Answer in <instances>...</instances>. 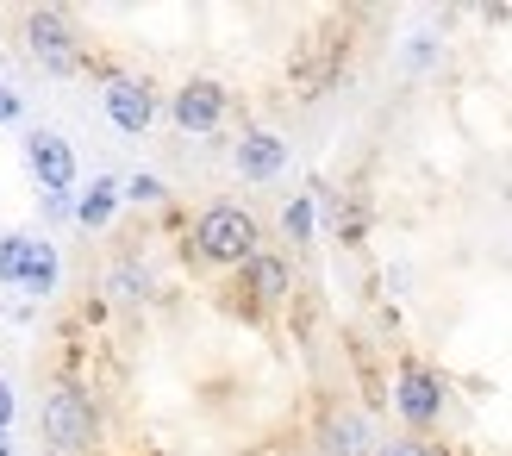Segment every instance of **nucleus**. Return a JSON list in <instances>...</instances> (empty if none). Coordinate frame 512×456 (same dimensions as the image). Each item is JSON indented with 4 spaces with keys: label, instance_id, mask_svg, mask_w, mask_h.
<instances>
[{
    "label": "nucleus",
    "instance_id": "obj_1",
    "mask_svg": "<svg viewBox=\"0 0 512 456\" xmlns=\"http://www.w3.org/2000/svg\"><path fill=\"white\" fill-rule=\"evenodd\" d=\"M194 257L207 263V269H244L256 250H263V225H256L250 207H232V200H219V207H207L194 219Z\"/></svg>",
    "mask_w": 512,
    "mask_h": 456
},
{
    "label": "nucleus",
    "instance_id": "obj_2",
    "mask_svg": "<svg viewBox=\"0 0 512 456\" xmlns=\"http://www.w3.org/2000/svg\"><path fill=\"white\" fill-rule=\"evenodd\" d=\"M38 432L57 456H88L100 438V413H94V394L82 382H50L44 407H38Z\"/></svg>",
    "mask_w": 512,
    "mask_h": 456
},
{
    "label": "nucleus",
    "instance_id": "obj_3",
    "mask_svg": "<svg viewBox=\"0 0 512 456\" xmlns=\"http://www.w3.org/2000/svg\"><path fill=\"white\" fill-rule=\"evenodd\" d=\"M19 44L44 75H82V38L63 7H32L19 19Z\"/></svg>",
    "mask_w": 512,
    "mask_h": 456
},
{
    "label": "nucleus",
    "instance_id": "obj_4",
    "mask_svg": "<svg viewBox=\"0 0 512 456\" xmlns=\"http://www.w3.org/2000/svg\"><path fill=\"white\" fill-rule=\"evenodd\" d=\"M444 407H450L444 375L431 369V363H413V357H406V363H400V375H394V413L413 425V438H419V432H431V425L444 419Z\"/></svg>",
    "mask_w": 512,
    "mask_h": 456
},
{
    "label": "nucleus",
    "instance_id": "obj_5",
    "mask_svg": "<svg viewBox=\"0 0 512 456\" xmlns=\"http://www.w3.org/2000/svg\"><path fill=\"white\" fill-rule=\"evenodd\" d=\"M225 113H232V94H225V82H213V75H188V82L169 94V125L188 132V138L219 132Z\"/></svg>",
    "mask_w": 512,
    "mask_h": 456
},
{
    "label": "nucleus",
    "instance_id": "obj_6",
    "mask_svg": "<svg viewBox=\"0 0 512 456\" xmlns=\"http://www.w3.org/2000/svg\"><path fill=\"white\" fill-rule=\"evenodd\" d=\"M25 169L38 194H75V144L50 125H25Z\"/></svg>",
    "mask_w": 512,
    "mask_h": 456
},
{
    "label": "nucleus",
    "instance_id": "obj_7",
    "mask_svg": "<svg viewBox=\"0 0 512 456\" xmlns=\"http://www.w3.org/2000/svg\"><path fill=\"white\" fill-rule=\"evenodd\" d=\"M100 113H107V125L113 132H150L157 125V113H163V100H157V88L144 82V75H107V88H100Z\"/></svg>",
    "mask_w": 512,
    "mask_h": 456
},
{
    "label": "nucleus",
    "instance_id": "obj_8",
    "mask_svg": "<svg viewBox=\"0 0 512 456\" xmlns=\"http://www.w3.org/2000/svg\"><path fill=\"white\" fill-rule=\"evenodd\" d=\"M288 157H294V150H288V138H281V132H269V125H250V132L232 144V169L244 175V182H256V188H263V182H275V175L288 169Z\"/></svg>",
    "mask_w": 512,
    "mask_h": 456
},
{
    "label": "nucleus",
    "instance_id": "obj_9",
    "mask_svg": "<svg viewBox=\"0 0 512 456\" xmlns=\"http://www.w3.org/2000/svg\"><path fill=\"white\" fill-rule=\"evenodd\" d=\"M63 282V257H57V244H50L44 232H25V257H19V294L25 300H50Z\"/></svg>",
    "mask_w": 512,
    "mask_h": 456
},
{
    "label": "nucleus",
    "instance_id": "obj_10",
    "mask_svg": "<svg viewBox=\"0 0 512 456\" xmlns=\"http://www.w3.org/2000/svg\"><path fill=\"white\" fill-rule=\"evenodd\" d=\"M288 288H294V269L275 257V250H256V257L238 269V294H250L256 307H281L288 300Z\"/></svg>",
    "mask_w": 512,
    "mask_h": 456
},
{
    "label": "nucleus",
    "instance_id": "obj_11",
    "mask_svg": "<svg viewBox=\"0 0 512 456\" xmlns=\"http://www.w3.org/2000/svg\"><path fill=\"white\" fill-rule=\"evenodd\" d=\"M119 207H125V200H119V175H94V182L75 194V225H82V232H107Z\"/></svg>",
    "mask_w": 512,
    "mask_h": 456
},
{
    "label": "nucleus",
    "instance_id": "obj_12",
    "mask_svg": "<svg viewBox=\"0 0 512 456\" xmlns=\"http://www.w3.org/2000/svg\"><path fill=\"white\" fill-rule=\"evenodd\" d=\"M100 294H107L113 307H144V300L157 294V282H150V269L138 257H119L107 275H100Z\"/></svg>",
    "mask_w": 512,
    "mask_h": 456
},
{
    "label": "nucleus",
    "instance_id": "obj_13",
    "mask_svg": "<svg viewBox=\"0 0 512 456\" xmlns=\"http://www.w3.org/2000/svg\"><path fill=\"white\" fill-rule=\"evenodd\" d=\"M319 456H375V425L363 413H331L325 419V450Z\"/></svg>",
    "mask_w": 512,
    "mask_h": 456
},
{
    "label": "nucleus",
    "instance_id": "obj_14",
    "mask_svg": "<svg viewBox=\"0 0 512 456\" xmlns=\"http://www.w3.org/2000/svg\"><path fill=\"white\" fill-rule=\"evenodd\" d=\"M281 232H288V244H313V232H319V194H294L288 207H281Z\"/></svg>",
    "mask_w": 512,
    "mask_h": 456
},
{
    "label": "nucleus",
    "instance_id": "obj_15",
    "mask_svg": "<svg viewBox=\"0 0 512 456\" xmlns=\"http://www.w3.org/2000/svg\"><path fill=\"white\" fill-rule=\"evenodd\" d=\"M119 200H132V207H163V200H169V182H163V175H125V182H119Z\"/></svg>",
    "mask_w": 512,
    "mask_h": 456
},
{
    "label": "nucleus",
    "instance_id": "obj_16",
    "mask_svg": "<svg viewBox=\"0 0 512 456\" xmlns=\"http://www.w3.org/2000/svg\"><path fill=\"white\" fill-rule=\"evenodd\" d=\"M19 257H25V232H0V288L19 282Z\"/></svg>",
    "mask_w": 512,
    "mask_h": 456
},
{
    "label": "nucleus",
    "instance_id": "obj_17",
    "mask_svg": "<svg viewBox=\"0 0 512 456\" xmlns=\"http://www.w3.org/2000/svg\"><path fill=\"white\" fill-rule=\"evenodd\" d=\"M406 63H413V69L438 63V32H413V38H406Z\"/></svg>",
    "mask_w": 512,
    "mask_h": 456
},
{
    "label": "nucleus",
    "instance_id": "obj_18",
    "mask_svg": "<svg viewBox=\"0 0 512 456\" xmlns=\"http://www.w3.org/2000/svg\"><path fill=\"white\" fill-rule=\"evenodd\" d=\"M38 213L50 225H75V194H38Z\"/></svg>",
    "mask_w": 512,
    "mask_h": 456
},
{
    "label": "nucleus",
    "instance_id": "obj_19",
    "mask_svg": "<svg viewBox=\"0 0 512 456\" xmlns=\"http://www.w3.org/2000/svg\"><path fill=\"white\" fill-rule=\"evenodd\" d=\"M375 456H444V450L425 438H394V444H375Z\"/></svg>",
    "mask_w": 512,
    "mask_h": 456
},
{
    "label": "nucleus",
    "instance_id": "obj_20",
    "mask_svg": "<svg viewBox=\"0 0 512 456\" xmlns=\"http://www.w3.org/2000/svg\"><path fill=\"white\" fill-rule=\"evenodd\" d=\"M25 119V94L13 82H0V125H19Z\"/></svg>",
    "mask_w": 512,
    "mask_h": 456
},
{
    "label": "nucleus",
    "instance_id": "obj_21",
    "mask_svg": "<svg viewBox=\"0 0 512 456\" xmlns=\"http://www.w3.org/2000/svg\"><path fill=\"white\" fill-rule=\"evenodd\" d=\"M13 419H19V388L7 382V375H0V438L13 432Z\"/></svg>",
    "mask_w": 512,
    "mask_h": 456
},
{
    "label": "nucleus",
    "instance_id": "obj_22",
    "mask_svg": "<svg viewBox=\"0 0 512 456\" xmlns=\"http://www.w3.org/2000/svg\"><path fill=\"white\" fill-rule=\"evenodd\" d=\"M0 456H19V450H13V438H0Z\"/></svg>",
    "mask_w": 512,
    "mask_h": 456
},
{
    "label": "nucleus",
    "instance_id": "obj_23",
    "mask_svg": "<svg viewBox=\"0 0 512 456\" xmlns=\"http://www.w3.org/2000/svg\"><path fill=\"white\" fill-rule=\"evenodd\" d=\"M306 456H319V450H306Z\"/></svg>",
    "mask_w": 512,
    "mask_h": 456
}]
</instances>
